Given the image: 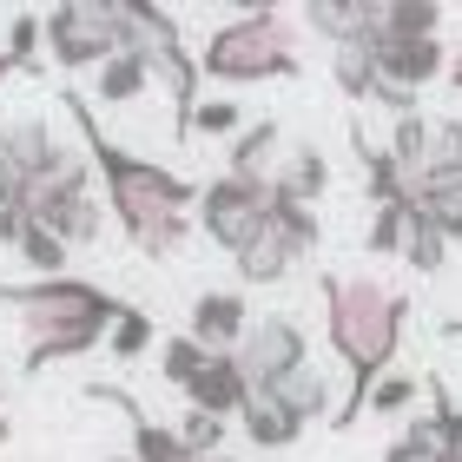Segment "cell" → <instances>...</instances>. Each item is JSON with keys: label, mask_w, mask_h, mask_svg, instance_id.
Listing matches in <instances>:
<instances>
[{"label": "cell", "mask_w": 462, "mask_h": 462, "mask_svg": "<svg viewBox=\"0 0 462 462\" xmlns=\"http://www.w3.org/2000/svg\"><path fill=\"white\" fill-rule=\"evenodd\" d=\"M231 356H238V370H245V390L251 396H271L284 376H298L310 364V344H304V324L298 318L271 310V318H251L245 344L231 350Z\"/></svg>", "instance_id": "9c48e42d"}, {"label": "cell", "mask_w": 462, "mask_h": 462, "mask_svg": "<svg viewBox=\"0 0 462 462\" xmlns=\"http://www.w3.org/2000/svg\"><path fill=\"white\" fill-rule=\"evenodd\" d=\"M40 40L60 73H99L113 53H125V0H67L40 14Z\"/></svg>", "instance_id": "5b68a950"}, {"label": "cell", "mask_w": 462, "mask_h": 462, "mask_svg": "<svg viewBox=\"0 0 462 462\" xmlns=\"http://www.w3.org/2000/svg\"><path fill=\"white\" fill-rule=\"evenodd\" d=\"M125 40L145 53V67H152V79L165 93H172V133L185 139V125H192V106H199V60L185 53L179 40V20L165 7H145V0H125Z\"/></svg>", "instance_id": "8992f818"}, {"label": "cell", "mask_w": 462, "mask_h": 462, "mask_svg": "<svg viewBox=\"0 0 462 462\" xmlns=\"http://www.w3.org/2000/svg\"><path fill=\"white\" fill-rule=\"evenodd\" d=\"M172 430H179V443L192 456H225V430L231 423H225V416H205V410H185Z\"/></svg>", "instance_id": "f1b7e54d"}, {"label": "cell", "mask_w": 462, "mask_h": 462, "mask_svg": "<svg viewBox=\"0 0 462 462\" xmlns=\"http://www.w3.org/2000/svg\"><path fill=\"white\" fill-rule=\"evenodd\" d=\"M403 218H410V205H376V218H370V251H376V258H396Z\"/></svg>", "instance_id": "4dcf8cb0"}, {"label": "cell", "mask_w": 462, "mask_h": 462, "mask_svg": "<svg viewBox=\"0 0 462 462\" xmlns=\"http://www.w3.org/2000/svg\"><path fill=\"white\" fill-rule=\"evenodd\" d=\"M199 462H238V456H231V449H225V456H199Z\"/></svg>", "instance_id": "d590c367"}, {"label": "cell", "mask_w": 462, "mask_h": 462, "mask_svg": "<svg viewBox=\"0 0 462 462\" xmlns=\"http://www.w3.org/2000/svg\"><path fill=\"white\" fill-rule=\"evenodd\" d=\"M0 159H7L14 172L27 179V192H33V185L47 179V172H60V165L73 159V145L60 139V133H53V125L40 119V113H20V119H7V125H0Z\"/></svg>", "instance_id": "30bf717a"}, {"label": "cell", "mask_w": 462, "mask_h": 462, "mask_svg": "<svg viewBox=\"0 0 462 462\" xmlns=\"http://www.w3.org/2000/svg\"><path fill=\"white\" fill-rule=\"evenodd\" d=\"M238 430H245V443H251V449H291V443L304 436V423L278 403V396H251L245 416H238Z\"/></svg>", "instance_id": "ac0fdd59"}, {"label": "cell", "mask_w": 462, "mask_h": 462, "mask_svg": "<svg viewBox=\"0 0 462 462\" xmlns=\"http://www.w3.org/2000/svg\"><path fill=\"white\" fill-rule=\"evenodd\" d=\"M0 245H7L14 258H27V264H33V278H67V245H60L47 225H33L27 205L0 212Z\"/></svg>", "instance_id": "5bb4252c"}, {"label": "cell", "mask_w": 462, "mask_h": 462, "mask_svg": "<svg viewBox=\"0 0 462 462\" xmlns=\"http://www.w3.org/2000/svg\"><path fill=\"white\" fill-rule=\"evenodd\" d=\"M14 60L20 73H40V53H47V40H40V14H14L7 20V47H0Z\"/></svg>", "instance_id": "4316f807"}, {"label": "cell", "mask_w": 462, "mask_h": 462, "mask_svg": "<svg viewBox=\"0 0 462 462\" xmlns=\"http://www.w3.org/2000/svg\"><path fill=\"white\" fill-rule=\"evenodd\" d=\"M0 436H7V383H0Z\"/></svg>", "instance_id": "e575fe53"}, {"label": "cell", "mask_w": 462, "mask_h": 462, "mask_svg": "<svg viewBox=\"0 0 462 462\" xmlns=\"http://www.w3.org/2000/svg\"><path fill=\"white\" fill-rule=\"evenodd\" d=\"M27 212L33 225H47L60 245H93L99 231H106V199H99V179H93V159L87 152H73L60 172H47L27 192Z\"/></svg>", "instance_id": "52a82bcc"}, {"label": "cell", "mask_w": 462, "mask_h": 462, "mask_svg": "<svg viewBox=\"0 0 462 462\" xmlns=\"http://www.w3.org/2000/svg\"><path fill=\"white\" fill-rule=\"evenodd\" d=\"M238 133H245L238 99H199V106H192V125H185V139H238Z\"/></svg>", "instance_id": "484cf974"}, {"label": "cell", "mask_w": 462, "mask_h": 462, "mask_svg": "<svg viewBox=\"0 0 462 462\" xmlns=\"http://www.w3.org/2000/svg\"><path fill=\"white\" fill-rule=\"evenodd\" d=\"M443 79H449V87H456V93H462V47H456V53H449V73H443Z\"/></svg>", "instance_id": "d6a6232c"}, {"label": "cell", "mask_w": 462, "mask_h": 462, "mask_svg": "<svg viewBox=\"0 0 462 462\" xmlns=\"http://www.w3.org/2000/svg\"><path fill=\"white\" fill-rule=\"evenodd\" d=\"M0 304L20 318V337H27V356L20 370H47L67 364V356H87L106 344L113 318L125 310V298H113L106 284L87 278H27V284H0Z\"/></svg>", "instance_id": "3957f363"}, {"label": "cell", "mask_w": 462, "mask_h": 462, "mask_svg": "<svg viewBox=\"0 0 462 462\" xmlns=\"http://www.w3.org/2000/svg\"><path fill=\"white\" fill-rule=\"evenodd\" d=\"M443 73H449V47H443V40H403V47H376V79H383V93L416 99L430 79H443Z\"/></svg>", "instance_id": "8fae6325"}, {"label": "cell", "mask_w": 462, "mask_h": 462, "mask_svg": "<svg viewBox=\"0 0 462 462\" xmlns=\"http://www.w3.org/2000/svg\"><path fill=\"white\" fill-rule=\"evenodd\" d=\"M245 330H251V304H245V291H205V298L192 304V337L199 350H218V356H231L245 344Z\"/></svg>", "instance_id": "4fadbf2b"}, {"label": "cell", "mask_w": 462, "mask_h": 462, "mask_svg": "<svg viewBox=\"0 0 462 462\" xmlns=\"http://www.w3.org/2000/svg\"><path fill=\"white\" fill-rule=\"evenodd\" d=\"M403 40H443V7H436V0L376 7V47H403Z\"/></svg>", "instance_id": "e0dca14e"}, {"label": "cell", "mask_w": 462, "mask_h": 462, "mask_svg": "<svg viewBox=\"0 0 462 462\" xmlns=\"http://www.w3.org/2000/svg\"><path fill=\"white\" fill-rule=\"evenodd\" d=\"M430 179H462V119H430L423 185H430Z\"/></svg>", "instance_id": "cb8c5ba5"}, {"label": "cell", "mask_w": 462, "mask_h": 462, "mask_svg": "<svg viewBox=\"0 0 462 462\" xmlns=\"http://www.w3.org/2000/svg\"><path fill=\"white\" fill-rule=\"evenodd\" d=\"M396 258H403L410 271H423V278H436V271L449 264V238L436 231L423 212L410 205V218H403V238H396Z\"/></svg>", "instance_id": "44dd1931"}, {"label": "cell", "mask_w": 462, "mask_h": 462, "mask_svg": "<svg viewBox=\"0 0 462 462\" xmlns=\"http://www.w3.org/2000/svg\"><path fill=\"white\" fill-rule=\"evenodd\" d=\"M271 396H278V403H284V410H291V416H298V423L310 430V423H318V416L330 410V376H324L318 364H304L298 376H284V383L271 390Z\"/></svg>", "instance_id": "7402d4cb"}, {"label": "cell", "mask_w": 462, "mask_h": 462, "mask_svg": "<svg viewBox=\"0 0 462 462\" xmlns=\"http://www.w3.org/2000/svg\"><path fill=\"white\" fill-rule=\"evenodd\" d=\"M403 410H416V376L410 370L376 376V390L364 396V416H403Z\"/></svg>", "instance_id": "83f0119b"}, {"label": "cell", "mask_w": 462, "mask_h": 462, "mask_svg": "<svg viewBox=\"0 0 462 462\" xmlns=\"http://www.w3.org/2000/svg\"><path fill=\"white\" fill-rule=\"evenodd\" d=\"M192 410H205V416H225V423H238L245 416V403H251V390H245V370H238V356H205V364L192 370V383L179 390Z\"/></svg>", "instance_id": "7c38bea8"}, {"label": "cell", "mask_w": 462, "mask_h": 462, "mask_svg": "<svg viewBox=\"0 0 462 462\" xmlns=\"http://www.w3.org/2000/svg\"><path fill=\"white\" fill-rule=\"evenodd\" d=\"M7 79H20V67H14L7 53H0V87H7Z\"/></svg>", "instance_id": "836d02e7"}, {"label": "cell", "mask_w": 462, "mask_h": 462, "mask_svg": "<svg viewBox=\"0 0 462 462\" xmlns=\"http://www.w3.org/2000/svg\"><path fill=\"white\" fill-rule=\"evenodd\" d=\"M192 218H199V231H205L218 251L238 258V251L264 231V218H271V185H264V179H231V172H218L212 185H199Z\"/></svg>", "instance_id": "ba28073f"}, {"label": "cell", "mask_w": 462, "mask_h": 462, "mask_svg": "<svg viewBox=\"0 0 462 462\" xmlns=\"http://www.w3.org/2000/svg\"><path fill=\"white\" fill-rule=\"evenodd\" d=\"M152 344H159V330H152V318H145L139 304H125L119 318H113V330H106V350H113L119 364H125V356H145Z\"/></svg>", "instance_id": "d4e9b609"}, {"label": "cell", "mask_w": 462, "mask_h": 462, "mask_svg": "<svg viewBox=\"0 0 462 462\" xmlns=\"http://www.w3.org/2000/svg\"><path fill=\"white\" fill-rule=\"evenodd\" d=\"M145 87H152V67H145V53H139V47L113 53L106 67L93 73V99H99V106H133Z\"/></svg>", "instance_id": "d6986e66"}, {"label": "cell", "mask_w": 462, "mask_h": 462, "mask_svg": "<svg viewBox=\"0 0 462 462\" xmlns=\"http://www.w3.org/2000/svg\"><path fill=\"white\" fill-rule=\"evenodd\" d=\"M106 462H133V456H106Z\"/></svg>", "instance_id": "8d00e7d4"}, {"label": "cell", "mask_w": 462, "mask_h": 462, "mask_svg": "<svg viewBox=\"0 0 462 462\" xmlns=\"http://www.w3.org/2000/svg\"><path fill=\"white\" fill-rule=\"evenodd\" d=\"M14 205H27V179H20L14 165L0 159V212H14Z\"/></svg>", "instance_id": "1f68e13d"}, {"label": "cell", "mask_w": 462, "mask_h": 462, "mask_svg": "<svg viewBox=\"0 0 462 462\" xmlns=\"http://www.w3.org/2000/svg\"><path fill=\"white\" fill-rule=\"evenodd\" d=\"M416 212H423V218L456 245V238H462V179H430V185H416Z\"/></svg>", "instance_id": "603a6c76"}, {"label": "cell", "mask_w": 462, "mask_h": 462, "mask_svg": "<svg viewBox=\"0 0 462 462\" xmlns=\"http://www.w3.org/2000/svg\"><path fill=\"white\" fill-rule=\"evenodd\" d=\"M330 185V159L318 152V145H291V152L278 159V172H271V192L291 199V205H318Z\"/></svg>", "instance_id": "2e32d148"}, {"label": "cell", "mask_w": 462, "mask_h": 462, "mask_svg": "<svg viewBox=\"0 0 462 462\" xmlns=\"http://www.w3.org/2000/svg\"><path fill=\"white\" fill-rule=\"evenodd\" d=\"M298 73V33L278 7H251L199 47V79L218 87H264V79H291Z\"/></svg>", "instance_id": "277c9868"}, {"label": "cell", "mask_w": 462, "mask_h": 462, "mask_svg": "<svg viewBox=\"0 0 462 462\" xmlns=\"http://www.w3.org/2000/svg\"><path fill=\"white\" fill-rule=\"evenodd\" d=\"M330 73H337V87L350 99H376V87H383V79H376V33L330 47Z\"/></svg>", "instance_id": "ffe728a7"}, {"label": "cell", "mask_w": 462, "mask_h": 462, "mask_svg": "<svg viewBox=\"0 0 462 462\" xmlns=\"http://www.w3.org/2000/svg\"><path fill=\"white\" fill-rule=\"evenodd\" d=\"M324 330H330V350L350 370V396L330 410V430H350L364 416V396L376 390V376L396 370V350H403V330H410V304L383 278L324 271Z\"/></svg>", "instance_id": "7a4b0ae2"}, {"label": "cell", "mask_w": 462, "mask_h": 462, "mask_svg": "<svg viewBox=\"0 0 462 462\" xmlns=\"http://www.w3.org/2000/svg\"><path fill=\"white\" fill-rule=\"evenodd\" d=\"M205 356H212V350H199V344L179 330V337H165V344H159V376H165L172 390H185V383H192V370L205 364Z\"/></svg>", "instance_id": "f546056e"}, {"label": "cell", "mask_w": 462, "mask_h": 462, "mask_svg": "<svg viewBox=\"0 0 462 462\" xmlns=\"http://www.w3.org/2000/svg\"><path fill=\"white\" fill-rule=\"evenodd\" d=\"M60 106H67V119L79 125V145H87V159H93L99 199H106V212L119 218V231L133 238V251H145L152 264H165L185 245V231H192L199 185L179 179L172 165H159V159H139V152H125V145H113L106 133H99L87 93L67 87V93H60Z\"/></svg>", "instance_id": "6da1fadb"}, {"label": "cell", "mask_w": 462, "mask_h": 462, "mask_svg": "<svg viewBox=\"0 0 462 462\" xmlns=\"http://www.w3.org/2000/svg\"><path fill=\"white\" fill-rule=\"evenodd\" d=\"M278 159H284V133H278V119H251L238 139H231V152H225V172L231 179H264L278 172Z\"/></svg>", "instance_id": "9a60e30c"}]
</instances>
